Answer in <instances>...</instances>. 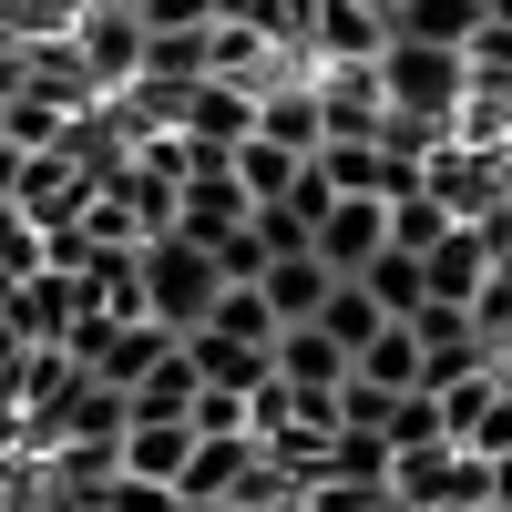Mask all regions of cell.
<instances>
[{
	"mask_svg": "<svg viewBox=\"0 0 512 512\" xmlns=\"http://www.w3.org/2000/svg\"><path fill=\"white\" fill-rule=\"evenodd\" d=\"M379 93H390V113H400V123H420V134H461L472 62L441 52V41H390V52H379Z\"/></svg>",
	"mask_w": 512,
	"mask_h": 512,
	"instance_id": "6da1fadb",
	"label": "cell"
},
{
	"mask_svg": "<svg viewBox=\"0 0 512 512\" xmlns=\"http://www.w3.org/2000/svg\"><path fill=\"white\" fill-rule=\"evenodd\" d=\"M134 277H144V318L154 328H175V338H195L205 328V308L226 297V277H216V256H205V236H154V246H134Z\"/></svg>",
	"mask_w": 512,
	"mask_h": 512,
	"instance_id": "7a4b0ae2",
	"label": "cell"
},
{
	"mask_svg": "<svg viewBox=\"0 0 512 512\" xmlns=\"http://www.w3.org/2000/svg\"><path fill=\"white\" fill-rule=\"evenodd\" d=\"M308 246H318L328 277H369V256H390V205H379V195H338Z\"/></svg>",
	"mask_w": 512,
	"mask_h": 512,
	"instance_id": "3957f363",
	"label": "cell"
},
{
	"mask_svg": "<svg viewBox=\"0 0 512 512\" xmlns=\"http://www.w3.org/2000/svg\"><path fill=\"white\" fill-rule=\"evenodd\" d=\"M502 226H512V216H492V226H451L431 256H420V277H431V308H472V297H482L492 256H502Z\"/></svg>",
	"mask_w": 512,
	"mask_h": 512,
	"instance_id": "277c9868",
	"label": "cell"
},
{
	"mask_svg": "<svg viewBox=\"0 0 512 512\" xmlns=\"http://www.w3.org/2000/svg\"><path fill=\"white\" fill-rule=\"evenodd\" d=\"M113 461H123V482L175 492V482H185V461H195V420H123Z\"/></svg>",
	"mask_w": 512,
	"mask_h": 512,
	"instance_id": "5b68a950",
	"label": "cell"
},
{
	"mask_svg": "<svg viewBox=\"0 0 512 512\" xmlns=\"http://www.w3.org/2000/svg\"><path fill=\"white\" fill-rule=\"evenodd\" d=\"M277 379H287L297 400H338V390L359 379V359L338 349L328 328H277Z\"/></svg>",
	"mask_w": 512,
	"mask_h": 512,
	"instance_id": "8992f818",
	"label": "cell"
},
{
	"mask_svg": "<svg viewBox=\"0 0 512 512\" xmlns=\"http://www.w3.org/2000/svg\"><path fill=\"white\" fill-rule=\"evenodd\" d=\"M82 72L93 82H144V21L123 0H93L82 11Z\"/></svg>",
	"mask_w": 512,
	"mask_h": 512,
	"instance_id": "52a82bcc",
	"label": "cell"
},
{
	"mask_svg": "<svg viewBox=\"0 0 512 512\" xmlns=\"http://www.w3.org/2000/svg\"><path fill=\"white\" fill-rule=\"evenodd\" d=\"M328 267H318V246H297V256H277L267 277H256V297L277 308V328H318V308H328Z\"/></svg>",
	"mask_w": 512,
	"mask_h": 512,
	"instance_id": "ba28073f",
	"label": "cell"
},
{
	"mask_svg": "<svg viewBox=\"0 0 512 512\" xmlns=\"http://www.w3.org/2000/svg\"><path fill=\"white\" fill-rule=\"evenodd\" d=\"M256 134L267 144H287V154H328V113H318V82H267V93H256Z\"/></svg>",
	"mask_w": 512,
	"mask_h": 512,
	"instance_id": "9c48e42d",
	"label": "cell"
},
{
	"mask_svg": "<svg viewBox=\"0 0 512 512\" xmlns=\"http://www.w3.org/2000/svg\"><path fill=\"white\" fill-rule=\"evenodd\" d=\"M482 21H492V0H390V41H441V52H472Z\"/></svg>",
	"mask_w": 512,
	"mask_h": 512,
	"instance_id": "30bf717a",
	"label": "cell"
},
{
	"mask_svg": "<svg viewBox=\"0 0 512 512\" xmlns=\"http://www.w3.org/2000/svg\"><path fill=\"white\" fill-rule=\"evenodd\" d=\"M318 52L328 62H379L390 52V11H369V0H318Z\"/></svg>",
	"mask_w": 512,
	"mask_h": 512,
	"instance_id": "8fae6325",
	"label": "cell"
},
{
	"mask_svg": "<svg viewBox=\"0 0 512 512\" xmlns=\"http://www.w3.org/2000/svg\"><path fill=\"white\" fill-rule=\"evenodd\" d=\"M359 379H369V390H431V359H420V328L410 318H390V328H379L369 338V349H359Z\"/></svg>",
	"mask_w": 512,
	"mask_h": 512,
	"instance_id": "7c38bea8",
	"label": "cell"
},
{
	"mask_svg": "<svg viewBox=\"0 0 512 512\" xmlns=\"http://www.w3.org/2000/svg\"><path fill=\"white\" fill-rule=\"evenodd\" d=\"M349 287L379 297V318H420V308H431V277H420V256H410V246L369 256V277H349Z\"/></svg>",
	"mask_w": 512,
	"mask_h": 512,
	"instance_id": "4fadbf2b",
	"label": "cell"
},
{
	"mask_svg": "<svg viewBox=\"0 0 512 512\" xmlns=\"http://www.w3.org/2000/svg\"><path fill=\"white\" fill-rule=\"evenodd\" d=\"M297 175H308V154H287V144H267V134L236 144V185H246V205H287Z\"/></svg>",
	"mask_w": 512,
	"mask_h": 512,
	"instance_id": "5bb4252c",
	"label": "cell"
},
{
	"mask_svg": "<svg viewBox=\"0 0 512 512\" xmlns=\"http://www.w3.org/2000/svg\"><path fill=\"white\" fill-rule=\"evenodd\" d=\"M318 328H328L338 349L359 359V349H369V338L390 328V318H379V297H369V287H349V277H338V287H328V308H318Z\"/></svg>",
	"mask_w": 512,
	"mask_h": 512,
	"instance_id": "9a60e30c",
	"label": "cell"
},
{
	"mask_svg": "<svg viewBox=\"0 0 512 512\" xmlns=\"http://www.w3.org/2000/svg\"><path fill=\"white\" fill-rule=\"evenodd\" d=\"M205 338H277V308L256 287H226L216 308H205Z\"/></svg>",
	"mask_w": 512,
	"mask_h": 512,
	"instance_id": "2e32d148",
	"label": "cell"
},
{
	"mask_svg": "<svg viewBox=\"0 0 512 512\" xmlns=\"http://www.w3.org/2000/svg\"><path fill=\"white\" fill-rule=\"evenodd\" d=\"M441 236H451V216H441V205H431V195H420V185H410V195L390 205V246H410V256H431Z\"/></svg>",
	"mask_w": 512,
	"mask_h": 512,
	"instance_id": "e0dca14e",
	"label": "cell"
},
{
	"mask_svg": "<svg viewBox=\"0 0 512 512\" xmlns=\"http://www.w3.org/2000/svg\"><path fill=\"white\" fill-rule=\"evenodd\" d=\"M31 164H41L31 144H11V134H0V205H21V185H31Z\"/></svg>",
	"mask_w": 512,
	"mask_h": 512,
	"instance_id": "ac0fdd59",
	"label": "cell"
},
{
	"mask_svg": "<svg viewBox=\"0 0 512 512\" xmlns=\"http://www.w3.org/2000/svg\"><path fill=\"white\" fill-rule=\"evenodd\" d=\"M492 502H512V451H502V461H492Z\"/></svg>",
	"mask_w": 512,
	"mask_h": 512,
	"instance_id": "d6986e66",
	"label": "cell"
},
{
	"mask_svg": "<svg viewBox=\"0 0 512 512\" xmlns=\"http://www.w3.org/2000/svg\"><path fill=\"white\" fill-rule=\"evenodd\" d=\"M267 512H308V492H277V502H267Z\"/></svg>",
	"mask_w": 512,
	"mask_h": 512,
	"instance_id": "ffe728a7",
	"label": "cell"
},
{
	"mask_svg": "<svg viewBox=\"0 0 512 512\" xmlns=\"http://www.w3.org/2000/svg\"><path fill=\"white\" fill-rule=\"evenodd\" d=\"M205 512H256V502H205Z\"/></svg>",
	"mask_w": 512,
	"mask_h": 512,
	"instance_id": "44dd1931",
	"label": "cell"
},
{
	"mask_svg": "<svg viewBox=\"0 0 512 512\" xmlns=\"http://www.w3.org/2000/svg\"><path fill=\"white\" fill-rule=\"evenodd\" d=\"M492 512H512V502H492Z\"/></svg>",
	"mask_w": 512,
	"mask_h": 512,
	"instance_id": "7402d4cb",
	"label": "cell"
}]
</instances>
